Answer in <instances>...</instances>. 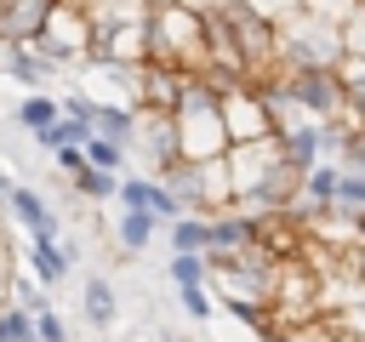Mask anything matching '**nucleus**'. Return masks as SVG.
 Returning <instances> with one entry per match:
<instances>
[{
  "label": "nucleus",
  "mask_w": 365,
  "mask_h": 342,
  "mask_svg": "<svg viewBox=\"0 0 365 342\" xmlns=\"http://www.w3.org/2000/svg\"><path fill=\"white\" fill-rule=\"evenodd\" d=\"M302 200H308L314 211H331V200H336V171H331V165L302 171Z\"/></svg>",
  "instance_id": "dca6fc26"
},
{
  "label": "nucleus",
  "mask_w": 365,
  "mask_h": 342,
  "mask_svg": "<svg viewBox=\"0 0 365 342\" xmlns=\"http://www.w3.org/2000/svg\"><path fill=\"white\" fill-rule=\"evenodd\" d=\"M143 34H148V63H154V68H171V74H182V80L205 74V63H211V57H205V11H194V6H182V0L148 6Z\"/></svg>",
  "instance_id": "f257e3e1"
},
{
  "label": "nucleus",
  "mask_w": 365,
  "mask_h": 342,
  "mask_svg": "<svg viewBox=\"0 0 365 342\" xmlns=\"http://www.w3.org/2000/svg\"><path fill=\"white\" fill-rule=\"evenodd\" d=\"M217 114H222L228 148H234V142L274 137V120H268V103H262V91H257V86H228V91H217Z\"/></svg>",
  "instance_id": "20e7f679"
},
{
  "label": "nucleus",
  "mask_w": 365,
  "mask_h": 342,
  "mask_svg": "<svg viewBox=\"0 0 365 342\" xmlns=\"http://www.w3.org/2000/svg\"><path fill=\"white\" fill-rule=\"evenodd\" d=\"M68 182H74V194H80V200H108V194L120 188V177H108V171H91V165H80Z\"/></svg>",
  "instance_id": "aec40b11"
},
{
  "label": "nucleus",
  "mask_w": 365,
  "mask_h": 342,
  "mask_svg": "<svg viewBox=\"0 0 365 342\" xmlns=\"http://www.w3.org/2000/svg\"><path fill=\"white\" fill-rule=\"evenodd\" d=\"M0 51H6V74H11L23 91H46L51 68H46V57H40L34 46H0Z\"/></svg>",
  "instance_id": "9d476101"
},
{
  "label": "nucleus",
  "mask_w": 365,
  "mask_h": 342,
  "mask_svg": "<svg viewBox=\"0 0 365 342\" xmlns=\"http://www.w3.org/2000/svg\"><path fill=\"white\" fill-rule=\"evenodd\" d=\"M114 200H120V211H148L154 222H177V217H182V211H177V200H171L154 177H120Z\"/></svg>",
  "instance_id": "0eeeda50"
},
{
  "label": "nucleus",
  "mask_w": 365,
  "mask_h": 342,
  "mask_svg": "<svg viewBox=\"0 0 365 342\" xmlns=\"http://www.w3.org/2000/svg\"><path fill=\"white\" fill-rule=\"evenodd\" d=\"M80 160H86L91 171H108V177H120V165H125V148H114V142H103V137H91V142L80 148Z\"/></svg>",
  "instance_id": "6ab92c4d"
},
{
  "label": "nucleus",
  "mask_w": 365,
  "mask_h": 342,
  "mask_svg": "<svg viewBox=\"0 0 365 342\" xmlns=\"http://www.w3.org/2000/svg\"><path fill=\"white\" fill-rule=\"evenodd\" d=\"M11 285H17V251H11V234L0 222V302L11 296Z\"/></svg>",
  "instance_id": "5701e85b"
},
{
  "label": "nucleus",
  "mask_w": 365,
  "mask_h": 342,
  "mask_svg": "<svg viewBox=\"0 0 365 342\" xmlns=\"http://www.w3.org/2000/svg\"><path fill=\"white\" fill-rule=\"evenodd\" d=\"M80 6H86V23H91V34H114V28H131V23H143L154 0H80Z\"/></svg>",
  "instance_id": "6e6552de"
},
{
  "label": "nucleus",
  "mask_w": 365,
  "mask_h": 342,
  "mask_svg": "<svg viewBox=\"0 0 365 342\" xmlns=\"http://www.w3.org/2000/svg\"><path fill=\"white\" fill-rule=\"evenodd\" d=\"M336 34H342V57H359V63H365V6H359Z\"/></svg>",
  "instance_id": "4be33fe9"
},
{
  "label": "nucleus",
  "mask_w": 365,
  "mask_h": 342,
  "mask_svg": "<svg viewBox=\"0 0 365 342\" xmlns=\"http://www.w3.org/2000/svg\"><path fill=\"white\" fill-rule=\"evenodd\" d=\"M34 342H68V325L57 319V308H40L34 314Z\"/></svg>",
  "instance_id": "393cba45"
},
{
  "label": "nucleus",
  "mask_w": 365,
  "mask_h": 342,
  "mask_svg": "<svg viewBox=\"0 0 365 342\" xmlns=\"http://www.w3.org/2000/svg\"><path fill=\"white\" fill-rule=\"evenodd\" d=\"M336 331H342V319H331V314H314V319L274 325V331H262V336H268V342H336Z\"/></svg>",
  "instance_id": "9b49d317"
},
{
  "label": "nucleus",
  "mask_w": 365,
  "mask_h": 342,
  "mask_svg": "<svg viewBox=\"0 0 365 342\" xmlns=\"http://www.w3.org/2000/svg\"><path fill=\"white\" fill-rule=\"evenodd\" d=\"M131 131H137V108H125V103H91V137H103L114 148H131Z\"/></svg>",
  "instance_id": "1a4fd4ad"
},
{
  "label": "nucleus",
  "mask_w": 365,
  "mask_h": 342,
  "mask_svg": "<svg viewBox=\"0 0 365 342\" xmlns=\"http://www.w3.org/2000/svg\"><path fill=\"white\" fill-rule=\"evenodd\" d=\"M171 279H177V291L200 285L205 279V256H171Z\"/></svg>",
  "instance_id": "b1692460"
},
{
  "label": "nucleus",
  "mask_w": 365,
  "mask_h": 342,
  "mask_svg": "<svg viewBox=\"0 0 365 342\" xmlns=\"http://www.w3.org/2000/svg\"><path fill=\"white\" fill-rule=\"evenodd\" d=\"M80 308H86V319H91L97 331H108V325H114V285H108V279H86V285H80Z\"/></svg>",
  "instance_id": "4468645a"
},
{
  "label": "nucleus",
  "mask_w": 365,
  "mask_h": 342,
  "mask_svg": "<svg viewBox=\"0 0 365 342\" xmlns=\"http://www.w3.org/2000/svg\"><path fill=\"white\" fill-rule=\"evenodd\" d=\"M154 228H160V222H154L148 211H120V228H114V239H120L125 251H143V245L154 239Z\"/></svg>",
  "instance_id": "f3484780"
},
{
  "label": "nucleus",
  "mask_w": 365,
  "mask_h": 342,
  "mask_svg": "<svg viewBox=\"0 0 365 342\" xmlns=\"http://www.w3.org/2000/svg\"><path fill=\"white\" fill-rule=\"evenodd\" d=\"M0 205L11 211V222H17L29 239H57V211L40 200V188H23V182H11V194H6Z\"/></svg>",
  "instance_id": "423d86ee"
},
{
  "label": "nucleus",
  "mask_w": 365,
  "mask_h": 342,
  "mask_svg": "<svg viewBox=\"0 0 365 342\" xmlns=\"http://www.w3.org/2000/svg\"><path fill=\"white\" fill-rule=\"evenodd\" d=\"M171 131H177V160L182 165H205V160H222L228 154V131H222V114H217V91L194 74L182 80V97L171 108Z\"/></svg>",
  "instance_id": "f03ea898"
},
{
  "label": "nucleus",
  "mask_w": 365,
  "mask_h": 342,
  "mask_svg": "<svg viewBox=\"0 0 365 342\" xmlns=\"http://www.w3.org/2000/svg\"><path fill=\"white\" fill-rule=\"evenodd\" d=\"M182 296V308H188V319H211V296L200 291V285H188V291H177Z\"/></svg>",
  "instance_id": "a878e982"
},
{
  "label": "nucleus",
  "mask_w": 365,
  "mask_h": 342,
  "mask_svg": "<svg viewBox=\"0 0 365 342\" xmlns=\"http://www.w3.org/2000/svg\"><path fill=\"white\" fill-rule=\"evenodd\" d=\"M29 268H34V285L46 291V285H57L68 274V256H63L57 239H29Z\"/></svg>",
  "instance_id": "f8f14e48"
},
{
  "label": "nucleus",
  "mask_w": 365,
  "mask_h": 342,
  "mask_svg": "<svg viewBox=\"0 0 365 342\" xmlns=\"http://www.w3.org/2000/svg\"><path fill=\"white\" fill-rule=\"evenodd\" d=\"M171 256H205V217H177L171 222Z\"/></svg>",
  "instance_id": "2eb2a0df"
},
{
  "label": "nucleus",
  "mask_w": 365,
  "mask_h": 342,
  "mask_svg": "<svg viewBox=\"0 0 365 342\" xmlns=\"http://www.w3.org/2000/svg\"><path fill=\"white\" fill-rule=\"evenodd\" d=\"M11 120H17L29 137H40V131L57 120V97H46V91H23V103L11 108Z\"/></svg>",
  "instance_id": "ddd939ff"
},
{
  "label": "nucleus",
  "mask_w": 365,
  "mask_h": 342,
  "mask_svg": "<svg viewBox=\"0 0 365 342\" xmlns=\"http://www.w3.org/2000/svg\"><path fill=\"white\" fill-rule=\"evenodd\" d=\"M0 342H34V319L11 302H0Z\"/></svg>",
  "instance_id": "412c9836"
},
{
  "label": "nucleus",
  "mask_w": 365,
  "mask_h": 342,
  "mask_svg": "<svg viewBox=\"0 0 365 342\" xmlns=\"http://www.w3.org/2000/svg\"><path fill=\"white\" fill-rule=\"evenodd\" d=\"M51 160H57V165H63V171H68V177H74V171H80V165H86V160H80V148H57V154H51Z\"/></svg>",
  "instance_id": "bb28decb"
},
{
  "label": "nucleus",
  "mask_w": 365,
  "mask_h": 342,
  "mask_svg": "<svg viewBox=\"0 0 365 342\" xmlns=\"http://www.w3.org/2000/svg\"><path fill=\"white\" fill-rule=\"evenodd\" d=\"M354 262H359V274H365V239H359V256H354Z\"/></svg>",
  "instance_id": "c85d7f7f"
},
{
  "label": "nucleus",
  "mask_w": 365,
  "mask_h": 342,
  "mask_svg": "<svg viewBox=\"0 0 365 342\" xmlns=\"http://www.w3.org/2000/svg\"><path fill=\"white\" fill-rule=\"evenodd\" d=\"M354 11H359V0H302V17H314L325 28H342Z\"/></svg>",
  "instance_id": "a211bd4d"
},
{
  "label": "nucleus",
  "mask_w": 365,
  "mask_h": 342,
  "mask_svg": "<svg viewBox=\"0 0 365 342\" xmlns=\"http://www.w3.org/2000/svg\"><path fill=\"white\" fill-rule=\"evenodd\" d=\"M222 165H228V188H234V205H240L285 165V154H279V137H257V142H234L222 154Z\"/></svg>",
  "instance_id": "7ed1b4c3"
},
{
  "label": "nucleus",
  "mask_w": 365,
  "mask_h": 342,
  "mask_svg": "<svg viewBox=\"0 0 365 342\" xmlns=\"http://www.w3.org/2000/svg\"><path fill=\"white\" fill-rule=\"evenodd\" d=\"M131 142H137V154L154 165V177H160L165 165H177V131H171V114H148V108H137V131H131Z\"/></svg>",
  "instance_id": "39448f33"
},
{
  "label": "nucleus",
  "mask_w": 365,
  "mask_h": 342,
  "mask_svg": "<svg viewBox=\"0 0 365 342\" xmlns=\"http://www.w3.org/2000/svg\"><path fill=\"white\" fill-rule=\"evenodd\" d=\"M336 342H365V336L359 331H336Z\"/></svg>",
  "instance_id": "cd10ccee"
}]
</instances>
